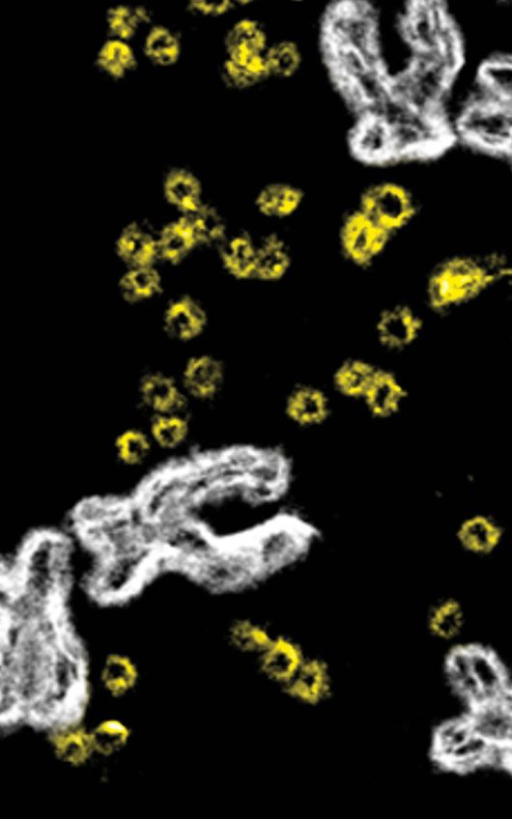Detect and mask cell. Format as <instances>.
I'll return each mask as SVG.
<instances>
[{
	"mask_svg": "<svg viewBox=\"0 0 512 819\" xmlns=\"http://www.w3.org/2000/svg\"><path fill=\"white\" fill-rule=\"evenodd\" d=\"M0 721L2 727L45 730L66 718H83L88 664L70 625L37 614H9L2 622Z\"/></svg>",
	"mask_w": 512,
	"mask_h": 819,
	"instance_id": "cell-1",
	"label": "cell"
},
{
	"mask_svg": "<svg viewBox=\"0 0 512 819\" xmlns=\"http://www.w3.org/2000/svg\"><path fill=\"white\" fill-rule=\"evenodd\" d=\"M330 243L336 260L346 271L356 277H369L384 269L396 238L355 207L340 218Z\"/></svg>",
	"mask_w": 512,
	"mask_h": 819,
	"instance_id": "cell-2",
	"label": "cell"
},
{
	"mask_svg": "<svg viewBox=\"0 0 512 819\" xmlns=\"http://www.w3.org/2000/svg\"><path fill=\"white\" fill-rule=\"evenodd\" d=\"M363 320L366 348L385 362L412 349L423 330L419 312L410 303L395 297L378 298Z\"/></svg>",
	"mask_w": 512,
	"mask_h": 819,
	"instance_id": "cell-3",
	"label": "cell"
},
{
	"mask_svg": "<svg viewBox=\"0 0 512 819\" xmlns=\"http://www.w3.org/2000/svg\"><path fill=\"white\" fill-rule=\"evenodd\" d=\"M504 270V264L492 257L451 260L429 276L426 299L436 309L456 305L477 295L504 274Z\"/></svg>",
	"mask_w": 512,
	"mask_h": 819,
	"instance_id": "cell-4",
	"label": "cell"
},
{
	"mask_svg": "<svg viewBox=\"0 0 512 819\" xmlns=\"http://www.w3.org/2000/svg\"><path fill=\"white\" fill-rule=\"evenodd\" d=\"M300 242L276 228L258 232L254 287L275 290L289 284L300 269Z\"/></svg>",
	"mask_w": 512,
	"mask_h": 819,
	"instance_id": "cell-5",
	"label": "cell"
},
{
	"mask_svg": "<svg viewBox=\"0 0 512 819\" xmlns=\"http://www.w3.org/2000/svg\"><path fill=\"white\" fill-rule=\"evenodd\" d=\"M284 387L281 408L285 419L299 428H315L326 423L333 413L334 395L322 376L290 377Z\"/></svg>",
	"mask_w": 512,
	"mask_h": 819,
	"instance_id": "cell-6",
	"label": "cell"
},
{
	"mask_svg": "<svg viewBox=\"0 0 512 819\" xmlns=\"http://www.w3.org/2000/svg\"><path fill=\"white\" fill-rule=\"evenodd\" d=\"M356 207L396 239L412 223L418 210L412 193L395 182L369 186L361 193Z\"/></svg>",
	"mask_w": 512,
	"mask_h": 819,
	"instance_id": "cell-7",
	"label": "cell"
},
{
	"mask_svg": "<svg viewBox=\"0 0 512 819\" xmlns=\"http://www.w3.org/2000/svg\"><path fill=\"white\" fill-rule=\"evenodd\" d=\"M381 362L364 348L346 351L328 363L322 378L335 398L359 404Z\"/></svg>",
	"mask_w": 512,
	"mask_h": 819,
	"instance_id": "cell-8",
	"label": "cell"
},
{
	"mask_svg": "<svg viewBox=\"0 0 512 819\" xmlns=\"http://www.w3.org/2000/svg\"><path fill=\"white\" fill-rule=\"evenodd\" d=\"M464 136L492 149L512 148V113L487 99L472 105L460 122Z\"/></svg>",
	"mask_w": 512,
	"mask_h": 819,
	"instance_id": "cell-9",
	"label": "cell"
},
{
	"mask_svg": "<svg viewBox=\"0 0 512 819\" xmlns=\"http://www.w3.org/2000/svg\"><path fill=\"white\" fill-rule=\"evenodd\" d=\"M269 45L259 22L243 18L232 25L225 37L226 59L252 71L264 81L271 77L265 59Z\"/></svg>",
	"mask_w": 512,
	"mask_h": 819,
	"instance_id": "cell-10",
	"label": "cell"
},
{
	"mask_svg": "<svg viewBox=\"0 0 512 819\" xmlns=\"http://www.w3.org/2000/svg\"><path fill=\"white\" fill-rule=\"evenodd\" d=\"M44 731L52 756L62 765L82 768L96 757L90 726L85 724L83 718L58 720Z\"/></svg>",
	"mask_w": 512,
	"mask_h": 819,
	"instance_id": "cell-11",
	"label": "cell"
},
{
	"mask_svg": "<svg viewBox=\"0 0 512 819\" xmlns=\"http://www.w3.org/2000/svg\"><path fill=\"white\" fill-rule=\"evenodd\" d=\"M409 397L404 376L395 366L382 361L360 405L376 420H388L398 415Z\"/></svg>",
	"mask_w": 512,
	"mask_h": 819,
	"instance_id": "cell-12",
	"label": "cell"
},
{
	"mask_svg": "<svg viewBox=\"0 0 512 819\" xmlns=\"http://www.w3.org/2000/svg\"><path fill=\"white\" fill-rule=\"evenodd\" d=\"M258 232L230 231L218 246V261L226 277L236 285L254 287Z\"/></svg>",
	"mask_w": 512,
	"mask_h": 819,
	"instance_id": "cell-13",
	"label": "cell"
},
{
	"mask_svg": "<svg viewBox=\"0 0 512 819\" xmlns=\"http://www.w3.org/2000/svg\"><path fill=\"white\" fill-rule=\"evenodd\" d=\"M228 366L214 354L192 357L183 371V383L188 394L196 400L210 401L224 389L228 380Z\"/></svg>",
	"mask_w": 512,
	"mask_h": 819,
	"instance_id": "cell-14",
	"label": "cell"
},
{
	"mask_svg": "<svg viewBox=\"0 0 512 819\" xmlns=\"http://www.w3.org/2000/svg\"><path fill=\"white\" fill-rule=\"evenodd\" d=\"M306 657L298 642L277 635L256 658L260 672L282 688L298 671Z\"/></svg>",
	"mask_w": 512,
	"mask_h": 819,
	"instance_id": "cell-15",
	"label": "cell"
},
{
	"mask_svg": "<svg viewBox=\"0 0 512 819\" xmlns=\"http://www.w3.org/2000/svg\"><path fill=\"white\" fill-rule=\"evenodd\" d=\"M282 689L290 698L300 703L318 704L331 692L330 668L322 659L307 656L298 671Z\"/></svg>",
	"mask_w": 512,
	"mask_h": 819,
	"instance_id": "cell-16",
	"label": "cell"
},
{
	"mask_svg": "<svg viewBox=\"0 0 512 819\" xmlns=\"http://www.w3.org/2000/svg\"><path fill=\"white\" fill-rule=\"evenodd\" d=\"M304 191L290 183H269L262 187L253 200L257 215L268 222L279 223L292 219L302 208Z\"/></svg>",
	"mask_w": 512,
	"mask_h": 819,
	"instance_id": "cell-17",
	"label": "cell"
},
{
	"mask_svg": "<svg viewBox=\"0 0 512 819\" xmlns=\"http://www.w3.org/2000/svg\"><path fill=\"white\" fill-rule=\"evenodd\" d=\"M250 548L261 572H264L292 561L302 549V540L297 531L278 526L262 532Z\"/></svg>",
	"mask_w": 512,
	"mask_h": 819,
	"instance_id": "cell-18",
	"label": "cell"
},
{
	"mask_svg": "<svg viewBox=\"0 0 512 819\" xmlns=\"http://www.w3.org/2000/svg\"><path fill=\"white\" fill-rule=\"evenodd\" d=\"M141 672L138 663L127 653L113 651L105 655L99 667L101 689L112 699H123L139 685Z\"/></svg>",
	"mask_w": 512,
	"mask_h": 819,
	"instance_id": "cell-19",
	"label": "cell"
},
{
	"mask_svg": "<svg viewBox=\"0 0 512 819\" xmlns=\"http://www.w3.org/2000/svg\"><path fill=\"white\" fill-rule=\"evenodd\" d=\"M503 530L493 517L474 514L466 517L456 529V539L467 552L485 555L492 552L501 542Z\"/></svg>",
	"mask_w": 512,
	"mask_h": 819,
	"instance_id": "cell-20",
	"label": "cell"
},
{
	"mask_svg": "<svg viewBox=\"0 0 512 819\" xmlns=\"http://www.w3.org/2000/svg\"><path fill=\"white\" fill-rule=\"evenodd\" d=\"M208 325L205 308L190 297L172 302L164 313V327L168 334L180 340H191L204 332Z\"/></svg>",
	"mask_w": 512,
	"mask_h": 819,
	"instance_id": "cell-21",
	"label": "cell"
},
{
	"mask_svg": "<svg viewBox=\"0 0 512 819\" xmlns=\"http://www.w3.org/2000/svg\"><path fill=\"white\" fill-rule=\"evenodd\" d=\"M139 393L144 406L154 415L182 413L186 407V397L176 383L159 373L145 376Z\"/></svg>",
	"mask_w": 512,
	"mask_h": 819,
	"instance_id": "cell-22",
	"label": "cell"
},
{
	"mask_svg": "<svg viewBox=\"0 0 512 819\" xmlns=\"http://www.w3.org/2000/svg\"><path fill=\"white\" fill-rule=\"evenodd\" d=\"M163 194L171 206L185 215L196 211L204 204L200 180L185 168H174L166 174Z\"/></svg>",
	"mask_w": 512,
	"mask_h": 819,
	"instance_id": "cell-23",
	"label": "cell"
},
{
	"mask_svg": "<svg viewBox=\"0 0 512 819\" xmlns=\"http://www.w3.org/2000/svg\"><path fill=\"white\" fill-rule=\"evenodd\" d=\"M472 671L484 702L497 701L506 689V674L493 652L480 646H468Z\"/></svg>",
	"mask_w": 512,
	"mask_h": 819,
	"instance_id": "cell-24",
	"label": "cell"
},
{
	"mask_svg": "<svg viewBox=\"0 0 512 819\" xmlns=\"http://www.w3.org/2000/svg\"><path fill=\"white\" fill-rule=\"evenodd\" d=\"M470 718L474 731L495 745L512 743V715L500 699L483 702L474 707Z\"/></svg>",
	"mask_w": 512,
	"mask_h": 819,
	"instance_id": "cell-25",
	"label": "cell"
},
{
	"mask_svg": "<svg viewBox=\"0 0 512 819\" xmlns=\"http://www.w3.org/2000/svg\"><path fill=\"white\" fill-rule=\"evenodd\" d=\"M116 252L132 267L151 265L158 255L157 238L144 225L132 223L120 233Z\"/></svg>",
	"mask_w": 512,
	"mask_h": 819,
	"instance_id": "cell-26",
	"label": "cell"
},
{
	"mask_svg": "<svg viewBox=\"0 0 512 819\" xmlns=\"http://www.w3.org/2000/svg\"><path fill=\"white\" fill-rule=\"evenodd\" d=\"M96 757L111 758L123 752L132 739V728L121 718L105 717L90 726Z\"/></svg>",
	"mask_w": 512,
	"mask_h": 819,
	"instance_id": "cell-27",
	"label": "cell"
},
{
	"mask_svg": "<svg viewBox=\"0 0 512 819\" xmlns=\"http://www.w3.org/2000/svg\"><path fill=\"white\" fill-rule=\"evenodd\" d=\"M446 669L450 682L463 698L474 707L484 702L472 671L468 646L456 647L449 653Z\"/></svg>",
	"mask_w": 512,
	"mask_h": 819,
	"instance_id": "cell-28",
	"label": "cell"
},
{
	"mask_svg": "<svg viewBox=\"0 0 512 819\" xmlns=\"http://www.w3.org/2000/svg\"><path fill=\"white\" fill-rule=\"evenodd\" d=\"M151 16L143 6L116 5L110 8L105 24L110 38L130 41L150 24Z\"/></svg>",
	"mask_w": 512,
	"mask_h": 819,
	"instance_id": "cell-29",
	"label": "cell"
},
{
	"mask_svg": "<svg viewBox=\"0 0 512 819\" xmlns=\"http://www.w3.org/2000/svg\"><path fill=\"white\" fill-rule=\"evenodd\" d=\"M465 612L456 599L442 598L432 605L427 616L431 634L441 640L456 638L464 628Z\"/></svg>",
	"mask_w": 512,
	"mask_h": 819,
	"instance_id": "cell-30",
	"label": "cell"
},
{
	"mask_svg": "<svg viewBox=\"0 0 512 819\" xmlns=\"http://www.w3.org/2000/svg\"><path fill=\"white\" fill-rule=\"evenodd\" d=\"M143 52L157 66H172L180 58L182 45L179 36L171 28L154 25L144 36Z\"/></svg>",
	"mask_w": 512,
	"mask_h": 819,
	"instance_id": "cell-31",
	"label": "cell"
},
{
	"mask_svg": "<svg viewBox=\"0 0 512 819\" xmlns=\"http://www.w3.org/2000/svg\"><path fill=\"white\" fill-rule=\"evenodd\" d=\"M137 64L134 49L129 42L109 38L96 54V65L106 76L122 79L131 73Z\"/></svg>",
	"mask_w": 512,
	"mask_h": 819,
	"instance_id": "cell-32",
	"label": "cell"
},
{
	"mask_svg": "<svg viewBox=\"0 0 512 819\" xmlns=\"http://www.w3.org/2000/svg\"><path fill=\"white\" fill-rule=\"evenodd\" d=\"M196 245L198 243L185 216L166 225L157 238L158 254L172 263L182 260Z\"/></svg>",
	"mask_w": 512,
	"mask_h": 819,
	"instance_id": "cell-33",
	"label": "cell"
},
{
	"mask_svg": "<svg viewBox=\"0 0 512 819\" xmlns=\"http://www.w3.org/2000/svg\"><path fill=\"white\" fill-rule=\"evenodd\" d=\"M154 446L174 450L187 440L190 425L182 413L154 415L147 430Z\"/></svg>",
	"mask_w": 512,
	"mask_h": 819,
	"instance_id": "cell-34",
	"label": "cell"
},
{
	"mask_svg": "<svg viewBox=\"0 0 512 819\" xmlns=\"http://www.w3.org/2000/svg\"><path fill=\"white\" fill-rule=\"evenodd\" d=\"M481 84L489 99L512 111V58H496L481 70Z\"/></svg>",
	"mask_w": 512,
	"mask_h": 819,
	"instance_id": "cell-35",
	"label": "cell"
},
{
	"mask_svg": "<svg viewBox=\"0 0 512 819\" xmlns=\"http://www.w3.org/2000/svg\"><path fill=\"white\" fill-rule=\"evenodd\" d=\"M184 216L200 245L218 248L230 232L220 212L205 203L196 211Z\"/></svg>",
	"mask_w": 512,
	"mask_h": 819,
	"instance_id": "cell-36",
	"label": "cell"
},
{
	"mask_svg": "<svg viewBox=\"0 0 512 819\" xmlns=\"http://www.w3.org/2000/svg\"><path fill=\"white\" fill-rule=\"evenodd\" d=\"M273 637L265 626L249 619L235 620L227 630V641L233 649L256 657L268 646Z\"/></svg>",
	"mask_w": 512,
	"mask_h": 819,
	"instance_id": "cell-37",
	"label": "cell"
},
{
	"mask_svg": "<svg viewBox=\"0 0 512 819\" xmlns=\"http://www.w3.org/2000/svg\"><path fill=\"white\" fill-rule=\"evenodd\" d=\"M154 445L147 431L138 428H127L118 433L113 442L117 460L129 467L143 464Z\"/></svg>",
	"mask_w": 512,
	"mask_h": 819,
	"instance_id": "cell-38",
	"label": "cell"
},
{
	"mask_svg": "<svg viewBox=\"0 0 512 819\" xmlns=\"http://www.w3.org/2000/svg\"><path fill=\"white\" fill-rule=\"evenodd\" d=\"M120 291L129 301H139L155 295L161 287V276L151 265L132 267L119 282Z\"/></svg>",
	"mask_w": 512,
	"mask_h": 819,
	"instance_id": "cell-39",
	"label": "cell"
},
{
	"mask_svg": "<svg viewBox=\"0 0 512 819\" xmlns=\"http://www.w3.org/2000/svg\"><path fill=\"white\" fill-rule=\"evenodd\" d=\"M265 59L270 76L289 78L299 69L302 56L295 42L281 40L269 45Z\"/></svg>",
	"mask_w": 512,
	"mask_h": 819,
	"instance_id": "cell-40",
	"label": "cell"
},
{
	"mask_svg": "<svg viewBox=\"0 0 512 819\" xmlns=\"http://www.w3.org/2000/svg\"><path fill=\"white\" fill-rule=\"evenodd\" d=\"M495 744L474 732L466 741L451 750L440 761L458 769L471 768L485 761Z\"/></svg>",
	"mask_w": 512,
	"mask_h": 819,
	"instance_id": "cell-41",
	"label": "cell"
},
{
	"mask_svg": "<svg viewBox=\"0 0 512 819\" xmlns=\"http://www.w3.org/2000/svg\"><path fill=\"white\" fill-rule=\"evenodd\" d=\"M474 732L470 718L457 719L440 725L434 734L433 752L435 757L440 761L451 750L466 741Z\"/></svg>",
	"mask_w": 512,
	"mask_h": 819,
	"instance_id": "cell-42",
	"label": "cell"
},
{
	"mask_svg": "<svg viewBox=\"0 0 512 819\" xmlns=\"http://www.w3.org/2000/svg\"><path fill=\"white\" fill-rule=\"evenodd\" d=\"M234 4L231 1H192L189 10L204 17H219L228 13Z\"/></svg>",
	"mask_w": 512,
	"mask_h": 819,
	"instance_id": "cell-43",
	"label": "cell"
}]
</instances>
